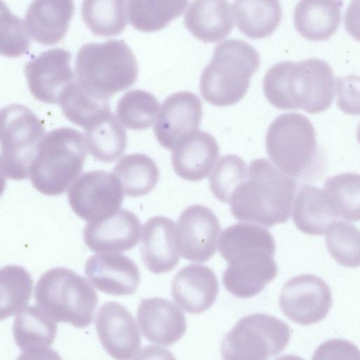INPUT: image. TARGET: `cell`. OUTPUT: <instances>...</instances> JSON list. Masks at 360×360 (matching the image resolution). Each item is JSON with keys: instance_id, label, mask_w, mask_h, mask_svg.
<instances>
[{"instance_id": "1", "label": "cell", "mask_w": 360, "mask_h": 360, "mask_svg": "<svg viewBox=\"0 0 360 360\" xmlns=\"http://www.w3.org/2000/svg\"><path fill=\"white\" fill-rule=\"evenodd\" d=\"M275 251V240L264 228L247 222L225 229L219 241L228 263L222 275L225 288L240 298L259 294L278 274Z\"/></svg>"}, {"instance_id": "2", "label": "cell", "mask_w": 360, "mask_h": 360, "mask_svg": "<svg viewBox=\"0 0 360 360\" xmlns=\"http://www.w3.org/2000/svg\"><path fill=\"white\" fill-rule=\"evenodd\" d=\"M296 191L295 178L259 158L250 163L247 179L235 188L227 203L236 219L271 227L288 221Z\"/></svg>"}, {"instance_id": "3", "label": "cell", "mask_w": 360, "mask_h": 360, "mask_svg": "<svg viewBox=\"0 0 360 360\" xmlns=\"http://www.w3.org/2000/svg\"><path fill=\"white\" fill-rule=\"evenodd\" d=\"M335 90L332 68L318 58L278 63L267 70L263 82L265 97L274 107L309 114L327 110Z\"/></svg>"}, {"instance_id": "4", "label": "cell", "mask_w": 360, "mask_h": 360, "mask_svg": "<svg viewBox=\"0 0 360 360\" xmlns=\"http://www.w3.org/2000/svg\"><path fill=\"white\" fill-rule=\"evenodd\" d=\"M259 65V53L246 41L232 39L220 42L200 76L202 96L215 106L236 104L247 94Z\"/></svg>"}, {"instance_id": "5", "label": "cell", "mask_w": 360, "mask_h": 360, "mask_svg": "<svg viewBox=\"0 0 360 360\" xmlns=\"http://www.w3.org/2000/svg\"><path fill=\"white\" fill-rule=\"evenodd\" d=\"M86 150L84 136L75 129L60 127L48 132L32 167V186L46 195L63 194L79 176Z\"/></svg>"}, {"instance_id": "6", "label": "cell", "mask_w": 360, "mask_h": 360, "mask_svg": "<svg viewBox=\"0 0 360 360\" xmlns=\"http://www.w3.org/2000/svg\"><path fill=\"white\" fill-rule=\"evenodd\" d=\"M266 150L274 165L293 178L309 179L321 171L323 160L314 128L304 115H279L266 134Z\"/></svg>"}, {"instance_id": "7", "label": "cell", "mask_w": 360, "mask_h": 360, "mask_svg": "<svg viewBox=\"0 0 360 360\" xmlns=\"http://www.w3.org/2000/svg\"><path fill=\"white\" fill-rule=\"evenodd\" d=\"M75 79L84 88L111 97L136 81L138 65L131 49L123 40L88 43L77 52Z\"/></svg>"}, {"instance_id": "8", "label": "cell", "mask_w": 360, "mask_h": 360, "mask_svg": "<svg viewBox=\"0 0 360 360\" xmlns=\"http://www.w3.org/2000/svg\"><path fill=\"white\" fill-rule=\"evenodd\" d=\"M37 306L55 321L88 327L98 304L94 289L82 276L65 267L41 275L34 290Z\"/></svg>"}, {"instance_id": "9", "label": "cell", "mask_w": 360, "mask_h": 360, "mask_svg": "<svg viewBox=\"0 0 360 360\" xmlns=\"http://www.w3.org/2000/svg\"><path fill=\"white\" fill-rule=\"evenodd\" d=\"M45 134L43 122L25 105L14 103L0 110V161L6 178H30Z\"/></svg>"}, {"instance_id": "10", "label": "cell", "mask_w": 360, "mask_h": 360, "mask_svg": "<svg viewBox=\"0 0 360 360\" xmlns=\"http://www.w3.org/2000/svg\"><path fill=\"white\" fill-rule=\"evenodd\" d=\"M290 338V329L282 320L264 313L241 318L221 344L224 359L264 360L279 354Z\"/></svg>"}, {"instance_id": "11", "label": "cell", "mask_w": 360, "mask_h": 360, "mask_svg": "<svg viewBox=\"0 0 360 360\" xmlns=\"http://www.w3.org/2000/svg\"><path fill=\"white\" fill-rule=\"evenodd\" d=\"M68 198L75 214L89 222L107 217L120 209L124 190L114 174L93 170L73 181L68 188Z\"/></svg>"}, {"instance_id": "12", "label": "cell", "mask_w": 360, "mask_h": 360, "mask_svg": "<svg viewBox=\"0 0 360 360\" xmlns=\"http://www.w3.org/2000/svg\"><path fill=\"white\" fill-rule=\"evenodd\" d=\"M328 284L313 274L289 279L283 286L278 304L283 314L293 322L307 326L323 320L332 306Z\"/></svg>"}, {"instance_id": "13", "label": "cell", "mask_w": 360, "mask_h": 360, "mask_svg": "<svg viewBox=\"0 0 360 360\" xmlns=\"http://www.w3.org/2000/svg\"><path fill=\"white\" fill-rule=\"evenodd\" d=\"M220 232L214 212L206 206L193 205L181 213L175 224L174 244L185 259L205 262L216 252Z\"/></svg>"}, {"instance_id": "14", "label": "cell", "mask_w": 360, "mask_h": 360, "mask_svg": "<svg viewBox=\"0 0 360 360\" xmlns=\"http://www.w3.org/2000/svg\"><path fill=\"white\" fill-rule=\"evenodd\" d=\"M71 58L70 51L56 48L42 52L26 63L24 72L36 100L58 104L63 91L75 80Z\"/></svg>"}, {"instance_id": "15", "label": "cell", "mask_w": 360, "mask_h": 360, "mask_svg": "<svg viewBox=\"0 0 360 360\" xmlns=\"http://www.w3.org/2000/svg\"><path fill=\"white\" fill-rule=\"evenodd\" d=\"M99 340L114 359H135L140 352L141 339L131 314L119 302L110 301L99 308L95 319Z\"/></svg>"}, {"instance_id": "16", "label": "cell", "mask_w": 360, "mask_h": 360, "mask_svg": "<svg viewBox=\"0 0 360 360\" xmlns=\"http://www.w3.org/2000/svg\"><path fill=\"white\" fill-rule=\"evenodd\" d=\"M153 131L160 144L174 149L198 128L202 117V104L193 92L179 91L162 103Z\"/></svg>"}, {"instance_id": "17", "label": "cell", "mask_w": 360, "mask_h": 360, "mask_svg": "<svg viewBox=\"0 0 360 360\" xmlns=\"http://www.w3.org/2000/svg\"><path fill=\"white\" fill-rule=\"evenodd\" d=\"M141 222L126 209H118L103 219L89 221L83 231V239L89 250L96 252L128 251L139 243Z\"/></svg>"}, {"instance_id": "18", "label": "cell", "mask_w": 360, "mask_h": 360, "mask_svg": "<svg viewBox=\"0 0 360 360\" xmlns=\"http://www.w3.org/2000/svg\"><path fill=\"white\" fill-rule=\"evenodd\" d=\"M84 272L94 288L115 296L134 294L140 282V272L134 262L115 252L91 255L86 262Z\"/></svg>"}, {"instance_id": "19", "label": "cell", "mask_w": 360, "mask_h": 360, "mask_svg": "<svg viewBox=\"0 0 360 360\" xmlns=\"http://www.w3.org/2000/svg\"><path fill=\"white\" fill-rule=\"evenodd\" d=\"M136 321L144 338L159 345H174L186 330L184 312L171 301L160 297L142 300L136 311Z\"/></svg>"}, {"instance_id": "20", "label": "cell", "mask_w": 360, "mask_h": 360, "mask_svg": "<svg viewBox=\"0 0 360 360\" xmlns=\"http://www.w3.org/2000/svg\"><path fill=\"white\" fill-rule=\"evenodd\" d=\"M171 291L174 301L179 307L190 314H199L214 303L219 283L212 269L190 264L176 274Z\"/></svg>"}, {"instance_id": "21", "label": "cell", "mask_w": 360, "mask_h": 360, "mask_svg": "<svg viewBox=\"0 0 360 360\" xmlns=\"http://www.w3.org/2000/svg\"><path fill=\"white\" fill-rule=\"evenodd\" d=\"M74 11L73 0H33L25 18L28 34L42 45L58 44L68 30Z\"/></svg>"}, {"instance_id": "22", "label": "cell", "mask_w": 360, "mask_h": 360, "mask_svg": "<svg viewBox=\"0 0 360 360\" xmlns=\"http://www.w3.org/2000/svg\"><path fill=\"white\" fill-rule=\"evenodd\" d=\"M219 155L215 139L207 132L196 130L173 149L172 166L182 179L198 181L208 176Z\"/></svg>"}, {"instance_id": "23", "label": "cell", "mask_w": 360, "mask_h": 360, "mask_svg": "<svg viewBox=\"0 0 360 360\" xmlns=\"http://www.w3.org/2000/svg\"><path fill=\"white\" fill-rule=\"evenodd\" d=\"M174 226V221L164 216L153 217L143 226L141 255L146 266L154 274L168 273L179 262Z\"/></svg>"}, {"instance_id": "24", "label": "cell", "mask_w": 360, "mask_h": 360, "mask_svg": "<svg viewBox=\"0 0 360 360\" xmlns=\"http://www.w3.org/2000/svg\"><path fill=\"white\" fill-rule=\"evenodd\" d=\"M188 30L205 42H217L233 30L234 20L228 0H193L184 16Z\"/></svg>"}, {"instance_id": "25", "label": "cell", "mask_w": 360, "mask_h": 360, "mask_svg": "<svg viewBox=\"0 0 360 360\" xmlns=\"http://www.w3.org/2000/svg\"><path fill=\"white\" fill-rule=\"evenodd\" d=\"M57 333L56 321L39 307L30 305L15 316L13 325L15 342L22 354H49Z\"/></svg>"}, {"instance_id": "26", "label": "cell", "mask_w": 360, "mask_h": 360, "mask_svg": "<svg viewBox=\"0 0 360 360\" xmlns=\"http://www.w3.org/2000/svg\"><path fill=\"white\" fill-rule=\"evenodd\" d=\"M341 20L338 0H300L293 14L297 32L310 41H324L338 30Z\"/></svg>"}, {"instance_id": "27", "label": "cell", "mask_w": 360, "mask_h": 360, "mask_svg": "<svg viewBox=\"0 0 360 360\" xmlns=\"http://www.w3.org/2000/svg\"><path fill=\"white\" fill-rule=\"evenodd\" d=\"M292 207V219L302 233L311 236L324 234L336 219L323 188L304 184L295 194Z\"/></svg>"}, {"instance_id": "28", "label": "cell", "mask_w": 360, "mask_h": 360, "mask_svg": "<svg viewBox=\"0 0 360 360\" xmlns=\"http://www.w3.org/2000/svg\"><path fill=\"white\" fill-rule=\"evenodd\" d=\"M231 9L238 30L255 39L270 36L282 16L279 0H234Z\"/></svg>"}, {"instance_id": "29", "label": "cell", "mask_w": 360, "mask_h": 360, "mask_svg": "<svg viewBox=\"0 0 360 360\" xmlns=\"http://www.w3.org/2000/svg\"><path fill=\"white\" fill-rule=\"evenodd\" d=\"M58 104L68 120L84 129L111 112L108 98L84 88L76 79L63 91Z\"/></svg>"}, {"instance_id": "30", "label": "cell", "mask_w": 360, "mask_h": 360, "mask_svg": "<svg viewBox=\"0 0 360 360\" xmlns=\"http://www.w3.org/2000/svg\"><path fill=\"white\" fill-rule=\"evenodd\" d=\"M84 130L86 149L95 159L112 162L124 153L127 133L111 112Z\"/></svg>"}, {"instance_id": "31", "label": "cell", "mask_w": 360, "mask_h": 360, "mask_svg": "<svg viewBox=\"0 0 360 360\" xmlns=\"http://www.w3.org/2000/svg\"><path fill=\"white\" fill-rule=\"evenodd\" d=\"M127 196L139 197L149 193L158 184L160 172L156 163L142 153L121 158L113 169Z\"/></svg>"}, {"instance_id": "32", "label": "cell", "mask_w": 360, "mask_h": 360, "mask_svg": "<svg viewBox=\"0 0 360 360\" xmlns=\"http://www.w3.org/2000/svg\"><path fill=\"white\" fill-rule=\"evenodd\" d=\"M188 0H129V19L136 30L153 32L162 30L182 14Z\"/></svg>"}, {"instance_id": "33", "label": "cell", "mask_w": 360, "mask_h": 360, "mask_svg": "<svg viewBox=\"0 0 360 360\" xmlns=\"http://www.w3.org/2000/svg\"><path fill=\"white\" fill-rule=\"evenodd\" d=\"M126 4L127 0H83V21L96 36L118 35L127 25Z\"/></svg>"}, {"instance_id": "34", "label": "cell", "mask_w": 360, "mask_h": 360, "mask_svg": "<svg viewBox=\"0 0 360 360\" xmlns=\"http://www.w3.org/2000/svg\"><path fill=\"white\" fill-rule=\"evenodd\" d=\"M359 174L346 172L328 178L323 191L336 217L349 221L360 218Z\"/></svg>"}, {"instance_id": "35", "label": "cell", "mask_w": 360, "mask_h": 360, "mask_svg": "<svg viewBox=\"0 0 360 360\" xmlns=\"http://www.w3.org/2000/svg\"><path fill=\"white\" fill-rule=\"evenodd\" d=\"M33 282L28 271L18 265L0 269V321L13 316L30 301Z\"/></svg>"}, {"instance_id": "36", "label": "cell", "mask_w": 360, "mask_h": 360, "mask_svg": "<svg viewBox=\"0 0 360 360\" xmlns=\"http://www.w3.org/2000/svg\"><path fill=\"white\" fill-rule=\"evenodd\" d=\"M159 111V103L150 92L134 89L125 93L118 101V121L131 130H143L152 127Z\"/></svg>"}, {"instance_id": "37", "label": "cell", "mask_w": 360, "mask_h": 360, "mask_svg": "<svg viewBox=\"0 0 360 360\" xmlns=\"http://www.w3.org/2000/svg\"><path fill=\"white\" fill-rule=\"evenodd\" d=\"M326 243L332 257L340 264L359 266V231L349 222L334 220L326 231Z\"/></svg>"}, {"instance_id": "38", "label": "cell", "mask_w": 360, "mask_h": 360, "mask_svg": "<svg viewBox=\"0 0 360 360\" xmlns=\"http://www.w3.org/2000/svg\"><path fill=\"white\" fill-rule=\"evenodd\" d=\"M248 175L244 160L236 155L221 156L209 177L210 190L219 200L228 202L235 188Z\"/></svg>"}, {"instance_id": "39", "label": "cell", "mask_w": 360, "mask_h": 360, "mask_svg": "<svg viewBox=\"0 0 360 360\" xmlns=\"http://www.w3.org/2000/svg\"><path fill=\"white\" fill-rule=\"evenodd\" d=\"M30 39L24 21L0 0V55L15 58L25 54Z\"/></svg>"}, {"instance_id": "40", "label": "cell", "mask_w": 360, "mask_h": 360, "mask_svg": "<svg viewBox=\"0 0 360 360\" xmlns=\"http://www.w3.org/2000/svg\"><path fill=\"white\" fill-rule=\"evenodd\" d=\"M355 355L359 356L357 348L351 342L342 340H330L324 342L315 352L313 359H319L330 354Z\"/></svg>"}, {"instance_id": "41", "label": "cell", "mask_w": 360, "mask_h": 360, "mask_svg": "<svg viewBox=\"0 0 360 360\" xmlns=\"http://www.w3.org/2000/svg\"><path fill=\"white\" fill-rule=\"evenodd\" d=\"M6 179V176L4 172L3 168L1 167V161H0V196L2 195L3 192L5 190Z\"/></svg>"}]
</instances>
